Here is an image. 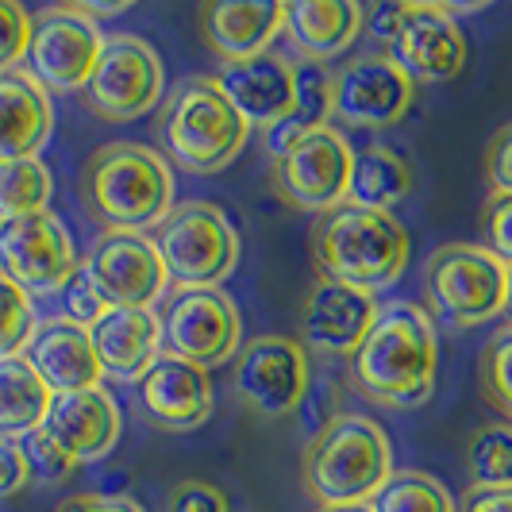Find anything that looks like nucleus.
Returning <instances> with one entry per match:
<instances>
[{"label": "nucleus", "mask_w": 512, "mask_h": 512, "mask_svg": "<svg viewBox=\"0 0 512 512\" xmlns=\"http://www.w3.org/2000/svg\"><path fill=\"white\" fill-rule=\"evenodd\" d=\"M374 316H378L374 293L332 282V278H316L301 305V339L320 355L351 359L366 332L374 328Z\"/></svg>", "instance_id": "obj_17"}, {"label": "nucleus", "mask_w": 512, "mask_h": 512, "mask_svg": "<svg viewBox=\"0 0 512 512\" xmlns=\"http://www.w3.org/2000/svg\"><path fill=\"white\" fill-rule=\"evenodd\" d=\"M35 332V308L31 297L16 282L0 274V359L24 355L27 339Z\"/></svg>", "instance_id": "obj_33"}, {"label": "nucleus", "mask_w": 512, "mask_h": 512, "mask_svg": "<svg viewBox=\"0 0 512 512\" xmlns=\"http://www.w3.org/2000/svg\"><path fill=\"white\" fill-rule=\"evenodd\" d=\"M308 385H312V370H308V351L301 339L258 335L235 355L231 389L255 416L274 420V416L297 412Z\"/></svg>", "instance_id": "obj_11"}, {"label": "nucleus", "mask_w": 512, "mask_h": 512, "mask_svg": "<svg viewBox=\"0 0 512 512\" xmlns=\"http://www.w3.org/2000/svg\"><path fill=\"white\" fill-rule=\"evenodd\" d=\"M104 35L77 4H54L31 16L27 74L47 93H81L101 58Z\"/></svg>", "instance_id": "obj_10"}, {"label": "nucleus", "mask_w": 512, "mask_h": 512, "mask_svg": "<svg viewBox=\"0 0 512 512\" xmlns=\"http://www.w3.org/2000/svg\"><path fill=\"white\" fill-rule=\"evenodd\" d=\"M470 486H512V424H482L466 439Z\"/></svg>", "instance_id": "obj_30"}, {"label": "nucleus", "mask_w": 512, "mask_h": 512, "mask_svg": "<svg viewBox=\"0 0 512 512\" xmlns=\"http://www.w3.org/2000/svg\"><path fill=\"white\" fill-rule=\"evenodd\" d=\"M301 420H305V428L316 436L328 420H332V385H308V393H305V401H301Z\"/></svg>", "instance_id": "obj_43"}, {"label": "nucleus", "mask_w": 512, "mask_h": 512, "mask_svg": "<svg viewBox=\"0 0 512 512\" xmlns=\"http://www.w3.org/2000/svg\"><path fill=\"white\" fill-rule=\"evenodd\" d=\"M81 266L108 308H151L170 285L154 239L139 231H104Z\"/></svg>", "instance_id": "obj_15"}, {"label": "nucleus", "mask_w": 512, "mask_h": 512, "mask_svg": "<svg viewBox=\"0 0 512 512\" xmlns=\"http://www.w3.org/2000/svg\"><path fill=\"white\" fill-rule=\"evenodd\" d=\"M154 247L166 278L178 289H220L239 262V235L228 212L208 201L170 208V216L154 228Z\"/></svg>", "instance_id": "obj_7"}, {"label": "nucleus", "mask_w": 512, "mask_h": 512, "mask_svg": "<svg viewBox=\"0 0 512 512\" xmlns=\"http://www.w3.org/2000/svg\"><path fill=\"white\" fill-rule=\"evenodd\" d=\"M459 512H512V486H470Z\"/></svg>", "instance_id": "obj_42"}, {"label": "nucleus", "mask_w": 512, "mask_h": 512, "mask_svg": "<svg viewBox=\"0 0 512 512\" xmlns=\"http://www.w3.org/2000/svg\"><path fill=\"white\" fill-rule=\"evenodd\" d=\"M486 181L493 193H512V124H505V128L489 139Z\"/></svg>", "instance_id": "obj_39"}, {"label": "nucleus", "mask_w": 512, "mask_h": 512, "mask_svg": "<svg viewBox=\"0 0 512 512\" xmlns=\"http://www.w3.org/2000/svg\"><path fill=\"white\" fill-rule=\"evenodd\" d=\"M31 47V16L20 4L0 0V74L16 70V62L27 58Z\"/></svg>", "instance_id": "obj_36"}, {"label": "nucleus", "mask_w": 512, "mask_h": 512, "mask_svg": "<svg viewBox=\"0 0 512 512\" xmlns=\"http://www.w3.org/2000/svg\"><path fill=\"white\" fill-rule=\"evenodd\" d=\"M158 139L166 154L189 174H220L243 154L251 124L235 112L216 77H185L158 112Z\"/></svg>", "instance_id": "obj_5"}, {"label": "nucleus", "mask_w": 512, "mask_h": 512, "mask_svg": "<svg viewBox=\"0 0 512 512\" xmlns=\"http://www.w3.org/2000/svg\"><path fill=\"white\" fill-rule=\"evenodd\" d=\"M412 193V166L385 143H370L355 154V170H351V193L347 201L359 208H378L393 212Z\"/></svg>", "instance_id": "obj_27"}, {"label": "nucleus", "mask_w": 512, "mask_h": 512, "mask_svg": "<svg viewBox=\"0 0 512 512\" xmlns=\"http://www.w3.org/2000/svg\"><path fill=\"white\" fill-rule=\"evenodd\" d=\"M212 77L251 128L270 131L293 108V62L278 51L224 62Z\"/></svg>", "instance_id": "obj_20"}, {"label": "nucleus", "mask_w": 512, "mask_h": 512, "mask_svg": "<svg viewBox=\"0 0 512 512\" xmlns=\"http://www.w3.org/2000/svg\"><path fill=\"white\" fill-rule=\"evenodd\" d=\"M51 397L54 393L24 355L0 359V436L20 443L31 432H39L51 409Z\"/></svg>", "instance_id": "obj_26"}, {"label": "nucleus", "mask_w": 512, "mask_h": 512, "mask_svg": "<svg viewBox=\"0 0 512 512\" xmlns=\"http://www.w3.org/2000/svg\"><path fill=\"white\" fill-rule=\"evenodd\" d=\"M24 443V455H27V466H31V478L35 482H47V486H54V482H66L70 474L77 470V462L54 443L43 428L39 432H31L27 439H20Z\"/></svg>", "instance_id": "obj_34"}, {"label": "nucleus", "mask_w": 512, "mask_h": 512, "mask_svg": "<svg viewBox=\"0 0 512 512\" xmlns=\"http://www.w3.org/2000/svg\"><path fill=\"white\" fill-rule=\"evenodd\" d=\"M509 308H512V297H509Z\"/></svg>", "instance_id": "obj_46"}, {"label": "nucleus", "mask_w": 512, "mask_h": 512, "mask_svg": "<svg viewBox=\"0 0 512 512\" xmlns=\"http://www.w3.org/2000/svg\"><path fill=\"white\" fill-rule=\"evenodd\" d=\"M416 104L412 81L385 51L355 54L335 70V120L347 128L385 131L401 124Z\"/></svg>", "instance_id": "obj_14"}, {"label": "nucleus", "mask_w": 512, "mask_h": 512, "mask_svg": "<svg viewBox=\"0 0 512 512\" xmlns=\"http://www.w3.org/2000/svg\"><path fill=\"white\" fill-rule=\"evenodd\" d=\"M81 205L104 231L158 228L174 208L170 162L143 143H104L81 170Z\"/></svg>", "instance_id": "obj_2"}, {"label": "nucleus", "mask_w": 512, "mask_h": 512, "mask_svg": "<svg viewBox=\"0 0 512 512\" xmlns=\"http://www.w3.org/2000/svg\"><path fill=\"white\" fill-rule=\"evenodd\" d=\"M24 359L43 378L51 393H77V389H97L104 378L101 359L93 351L89 328H81L66 316L43 320L24 347Z\"/></svg>", "instance_id": "obj_21"}, {"label": "nucleus", "mask_w": 512, "mask_h": 512, "mask_svg": "<svg viewBox=\"0 0 512 512\" xmlns=\"http://www.w3.org/2000/svg\"><path fill=\"white\" fill-rule=\"evenodd\" d=\"M54 131L51 93L27 74H0V162L39 158Z\"/></svg>", "instance_id": "obj_25"}, {"label": "nucleus", "mask_w": 512, "mask_h": 512, "mask_svg": "<svg viewBox=\"0 0 512 512\" xmlns=\"http://www.w3.org/2000/svg\"><path fill=\"white\" fill-rule=\"evenodd\" d=\"M166 93L162 58L139 35H112L104 39L93 77L81 89V101L93 116L108 124H131L151 112Z\"/></svg>", "instance_id": "obj_8"}, {"label": "nucleus", "mask_w": 512, "mask_h": 512, "mask_svg": "<svg viewBox=\"0 0 512 512\" xmlns=\"http://www.w3.org/2000/svg\"><path fill=\"white\" fill-rule=\"evenodd\" d=\"M162 343L170 355L193 362L201 370L228 366L243 343L239 308L224 289H178L166 305Z\"/></svg>", "instance_id": "obj_12"}, {"label": "nucleus", "mask_w": 512, "mask_h": 512, "mask_svg": "<svg viewBox=\"0 0 512 512\" xmlns=\"http://www.w3.org/2000/svg\"><path fill=\"white\" fill-rule=\"evenodd\" d=\"M393 474V447L385 428L362 412H335L308 439L301 455V482L320 509L370 505Z\"/></svg>", "instance_id": "obj_3"}, {"label": "nucleus", "mask_w": 512, "mask_h": 512, "mask_svg": "<svg viewBox=\"0 0 512 512\" xmlns=\"http://www.w3.org/2000/svg\"><path fill=\"white\" fill-rule=\"evenodd\" d=\"M512 270L478 243H443L424 266V312L451 332L482 328L509 308Z\"/></svg>", "instance_id": "obj_6"}, {"label": "nucleus", "mask_w": 512, "mask_h": 512, "mask_svg": "<svg viewBox=\"0 0 512 512\" xmlns=\"http://www.w3.org/2000/svg\"><path fill=\"white\" fill-rule=\"evenodd\" d=\"M409 231L393 212L359 205H339L324 212L312 228V262L320 278L355 285V289H389L409 270Z\"/></svg>", "instance_id": "obj_4"}, {"label": "nucleus", "mask_w": 512, "mask_h": 512, "mask_svg": "<svg viewBox=\"0 0 512 512\" xmlns=\"http://www.w3.org/2000/svg\"><path fill=\"white\" fill-rule=\"evenodd\" d=\"M62 308H66V320H74V324H81V328H93L104 312H108L101 289L93 285V278H89L85 266H77L74 278L62 285Z\"/></svg>", "instance_id": "obj_35"}, {"label": "nucleus", "mask_w": 512, "mask_h": 512, "mask_svg": "<svg viewBox=\"0 0 512 512\" xmlns=\"http://www.w3.org/2000/svg\"><path fill=\"white\" fill-rule=\"evenodd\" d=\"M285 4L274 0H212L201 8V31L208 51L220 62H243L266 54L282 35Z\"/></svg>", "instance_id": "obj_23"}, {"label": "nucleus", "mask_w": 512, "mask_h": 512, "mask_svg": "<svg viewBox=\"0 0 512 512\" xmlns=\"http://www.w3.org/2000/svg\"><path fill=\"white\" fill-rule=\"evenodd\" d=\"M370 505L374 512H459L447 486L428 470H393Z\"/></svg>", "instance_id": "obj_29"}, {"label": "nucleus", "mask_w": 512, "mask_h": 512, "mask_svg": "<svg viewBox=\"0 0 512 512\" xmlns=\"http://www.w3.org/2000/svg\"><path fill=\"white\" fill-rule=\"evenodd\" d=\"M362 27L389 51V43L397 39V27H401V4H378V8H370Z\"/></svg>", "instance_id": "obj_44"}, {"label": "nucleus", "mask_w": 512, "mask_h": 512, "mask_svg": "<svg viewBox=\"0 0 512 512\" xmlns=\"http://www.w3.org/2000/svg\"><path fill=\"white\" fill-rule=\"evenodd\" d=\"M74 270V239L51 208L16 216V220H0V274L20 285L27 297L62 293V285L74 278Z\"/></svg>", "instance_id": "obj_13"}, {"label": "nucleus", "mask_w": 512, "mask_h": 512, "mask_svg": "<svg viewBox=\"0 0 512 512\" xmlns=\"http://www.w3.org/2000/svg\"><path fill=\"white\" fill-rule=\"evenodd\" d=\"M335 112V74L324 62H293V108L289 120L305 131L328 128Z\"/></svg>", "instance_id": "obj_31"}, {"label": "nucleus", "mask_w": 512, "mask_h": 512, "mask_svg": "<svg viewBox=\"0 0 512 512\" xmlns=\"http://www.w3.org/2000/svg\"><path fill=\"white\" fill-rule=\"evenodd\" d=\"M436 328L412 301L378 305L374 328L351 355V385L366 401L385 409H416L436 389Z\"/></svg>", "instance_id": "obj_1"}, {"label": "nucleus", "mask_w": 512, "mask_h": 512, "mask_svg": "<svg viewBox=\"0 0 512 512\" xmlns=\"http://www.w3.org/2000/svg\"><path fill=\"white\" fill-rule=\"evenodd\" d=\"M362 24H366V8L359 0H289L282 35L297 58L328 66L332 58L355 47Z\"/></svg>", "instance_id": "obj_22"}, {"label": "nucleus", "mask_w": 512, "mask_h": 512, "mask_svg": "<svg viewBox=\"0 0 512 512\" xmlns=\"http://www.w3.org/2000/svg\"><path fill=\"white\" fill-rule=\"evenodd\" d=\"M478 382H482V397L501 416H509L512 424V324L489 335L478 359Z\"/></svg>", "instance_id": "obj_32"}, {"label": "nucleus", "mask_w": 512, "mask_h": 512, "mask_svg": "<svg viewBox=\"0 0 512 512\" xmlns=\"http://www.w3.org/2000/svg\"><path fill=\"white\" fill-rule=\"evenodd\" d=\"M54 512H143V505L120 493H77L66 497Z\"/></svg>", "instance_id": "obj_41"}, {"label": "nucleus", "mask_w": 512, "mask_h": 512, "mask_svg": "<svg viewBox=\"0 0 512 512\" xmlns=\"http://www.w3.org/2000/svg\"><path fill=\"white\" fill-rule=\"evenodd\" d=\"M51 193H54L51 170H47L39 158L0 162V220L47 212Z\"/></svg>", "instance_id": "obj_28"}, {"label": "nucleus", "mask_w": 512, "mask_h": 512, "mask_svg": "<svg viewBox=\"0 0 512 512\" xmlns=\"http://www.w3.org/2000/svg\"><path fill=\"white\" fill-rule=\"evenodd\" d=\"M101 370L120 382H139L162 355V324L151 308H108L89 328Z\"/></svg>", "instance_id": "obj_24"}, {"label": "nucleus", "mask_w": 512, "mask_h": 512, "mask_svg": "<svg viewBox=\"0 0 512 512\" xmlns=\"http://www.w3.org/2000/svg\"><path fill=\"white\" fill-rule=\"evenodd\" d=\"M389 58L416 81L436 85L451 81L466 66V35L447 4H401V27L389 43Z\"/></svg>", "instance_id": "obj_16"}, {"label": "nucleus", "mask_w": 512, "mask_h": 512, "mask_svg": "<svg viewBox=\"0 0 512 512\" xmlns=\"http://www.w3.org/2000/svg\"><path fill=\"white\" fill-rule=\"evenodd\" d=\"M482 235L486 251H493L512 270V193H489L482 208Z\"/></svg>", "instance_id": "obj_37"}, {"label": "nucleus", "mask_w": 512, "mask_h": 512, "mask_svg": "<svg viewBox=\"0 0 512 512\" xmlns=\"http://www.w3.org/2000/svg\"><path fill=\"white\" fill-rule=\"evenodd\" d=\"M320 512H374V505H335V509H320Z\"/></svg>", "instance_id": "obj_45"}, {"label": "nucleus", "mask_w": 512, "mask_h": 512, "mask_svg": "<svg viewBox=\"0 0 512 512\" xmlns=\"http://www.w3.org/2000/svg\"><path fill=\"white\" fill-rule=\"evenodd\" d=\"M31 482V466H27L24 443L16 439H0V497H12Z\"/></svg>", "instance_id": "obj_40"}, {"label": "nucleus", "mask_w": 512, "mask_h": 512, "mask_svg": "<svg viewBox=\"0 0 512 512\" xmlns=\"http://www.w3.org/2000/svg\"><path fill=\"white\" fill-rule=\"evenodd\" d=\"M351 170H355V151L343 131L328 128L308 131L297 147H289L282 158H274V193L297 212H332L347 205L351 193Z\"/></svg>", "instance_id": "obj_9"}, {"label": "nucleus", "mask_w": 512, "mask_h": 512, "mask_svg": "<svg viewBox=\"0 0 512 512\" xmlns=\"http://www.w3.org/2000/svg\"><path fill=\"white\" fill-rule=\"evenodd\" d=\"M166 512H231V501L220 486L201 482V478H185L170 489Z\"/></svg>", "instance_id": "obj_38"}, {"label": "nucleus", "mask_w": 512, "mask_h": 512, "mask_svg": "<svg viewBox=\"0 0 512 512\" xmlns=\"http://www.w3.org/2000/svg\"><path fill=\"white\" fill-rule=\"evenodd\" d=\"M139 409L162 432H197L212 416V378L201 366L162 351L139 378Z\"/></svg>", "instance_id": "obj_18"}, {"label": "nucleus", "mask_w": 512, "mask_h": 512, "mask_svg": "<svg viewBox=\"0 0 512 512\" xmlns=\"http://www.w3.org/2000/svg\"><path fill=\"white\" fill-rule=\"evenodd\" d=\"M120 409L108 389H77V393H54L43 432L81 466L101 462L120 443Z\"/></svg>", "instance_id": "obj_19"}]
</instances>
